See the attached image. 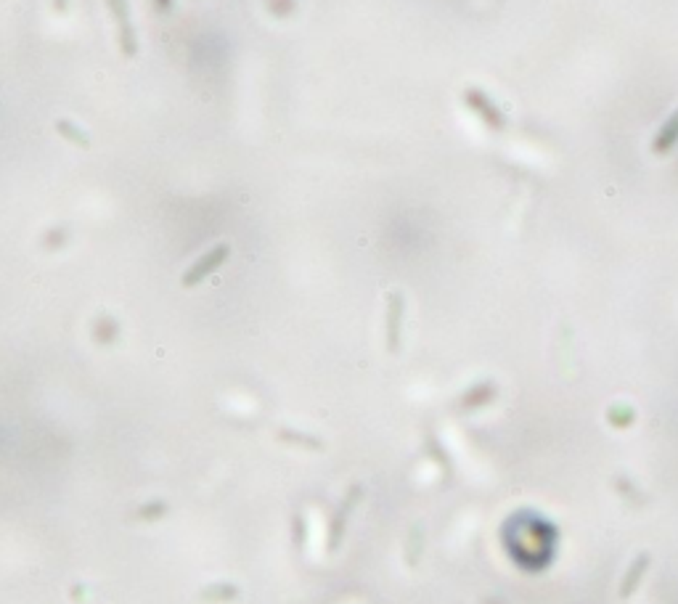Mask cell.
<instances>
[{
    "mask_svg": "<svg viewBox=\"0 0 678 604\" xmlns=\"http://www.w3.org/2000/svg\"><path fill=\"white\" fill-rule=\"evenodd\" d=\"M93 340L98 345H114L120 340V323L112 315H98L93 321Z\"/></svg>",
    "mask_w": 678,
    "mask_h": 604,
    "instance_id": "11",
    "label": "cell"
},
{
    "mask_svg": "<svg viewBox=\"0 0 678 604\" xmlns=\"http://www.w3.org/2000/svg\"><path fill=\"white\" fill-rule=\"evenodd\" d=\"M239 586L231 583V581H217V583H210L204 586L202 591H199V599L207 604H225V602H233V599H239Z\"/></svg>",
    "mask_w": 678,
    "mask_h": 604,
    "instance_id": "8",
    "label": "cell"
},
{
    "mask_svg": "<svg viewBox=\"0 0 678 604\" xmlns=\"http://www.w3.org/2000/svg\"><path fill=\"white\" fill-rule=\"evenodd\" d=\"M53 9L59 13H67V0H53Z\"/></svg>",
    "mask_w": 678,
    "mask_h": 604,
    "instance_id": "17",
    "label": "cell"
},
{
    "mask_svg": "<svg viewBox=\"0 0 678 604\" xmlns=\"http://www.w3.org/2000/svg\"><path fill=\"white\" fill-rule=\"evenodd\" d=\"M361 498H363V485L355 483L347 488V493L339 498V503L334 506V512H332V517H329V525H326V552L334 554L339 552V546H342L344 541V530H347V520H350V514L355 512V506L361 503Z\"/></svg>",
    "mask_w": 678,
    "mask_h": 604,
    "instance_id": "1",
    "label": "cell"
},
{
    "mask_svg": "<svg viewBox=\"0 0 678 604\" xmlns=\"http://www.w3.org/2000/svg\"><path fill=\"white\" fill-rule=\"evenodd\" d=\"M673 146H678V109L670 114L668 120H665V125L660 128V133L655 135L652 151H655V154H668Z\"/></svg>",
    "mask_w": 678,
    "mask_h": 604,
    "instance_id": "9",
    "label": "cell"
},
{
    "mask_svg": "<svg viewBox=\"0 0 678 604\" xmlns=\"http://www.w3.org/2000/svg\"><path fill=\"white\" fill-rule=\"evenodd\" d=\"M109 3V11L114 16V24H117V40H120V50L125 59H135L138 56V38H135V30L130 24V11H128V3L125 0H106Z\"/></svg>",
    "mask_w": 678,
    "mask_h": 604,
    "instance_id": "5",
    "label": "cell"
},
{
    "mask_svg": "<svg viewBox=\"0 0 678 604\" xmlns=\"http://www.w3.org/2000/svg\"><path fill=\"white\" fill-rule=\"evenodd\" d=\"M493 398H496V384L482 382V384H477V387H472V390L461 398V406H464V408H477V406L490 403Z\"/></svg>",
    "mask_w": 678,
    "mask_h": 604,
    "instance_id": "14",
    "label": "cell"
},
{
    "mask_svg": "<svg viewBox=\"0 0 678 604\" xmlns=\"http://www.w3.org/2000/svg\"><path fill=\"white\" fill-rule=\"evenodd\" d=\"M276 440L286 445H294V448H303V451H326V443L318 435L292 430V427H281V430L276 432Z\"/></svg>",
    "mask_w": 678,
    "mask_h": 604,
    "instance_id": "7",
    "label": "cell"
},
{
    "mask_svg": "<svg viewBox=\"0 0 678 604\" xmlns=\"http://www.w3.org/2000/svg\"><path fill=\"white\" fill-rule=\"evenodd\" d=\"M167 512H170V503L164 501V498H152V501L141 503V506L132 512V517H135L138 522H159V520L167 517Z\"/></svg>",
    "mask_w": 678,
    "mask_h": 604,
    "instance_id": "12",
    "label": "cell"
},
{
    "mask_svg": "<svg viewBox=\"0 0 678 604\" xmlns=\"http://www.w3.org/2000/svg\"><path fill=\"white\" fill-rule=\"evenodd\" d=\"M228 257H231V247H228V244H217V247H213L210 252H204L202 257L193 262L188 271L183 273V286L191 289V286H196V284H202L204 279H207L210 273L217 271Z\"/></svg>",
    "mask_w": 678,
    "mask_h": 604,
    "instance_id": "4",
    "label": "cell"
},
{
    "mask_svg": "<svg viewBox=\"0 0 678 604\" xmlns=\"http://www.w3.org/2000/svg\"><path fill=\"white\" fill-rule=\"evenodd\" d=\"M56 130H59L61 138H67L69 143L80 146V149H91V135L82 130L80 125H74L69 120H56Z\"/></svg>",
    "mask_w": 678,
    "mask_h": 604,
    "instance_id": "13",
    "label": "cell"
},
{
    "mask_svg": "<svg viewBox=\"0 0 678 604\" xmlns=\"http://www.w3.org/2000/svg\"><path fill=\"white\" fill-rule=\"evenodd\" d=\"M464 104L475 111L477 117L482 120V125H487L490 130H496V133L507 130V114L498 109V104L490 99L485 91H480V88H466Z\"/></svg>",
    "mask_w": 678,
    "mask_h": 604,
    "instance_id": "2",
    "label": "cell"
},
{
    "mask_svg": "<svg viewBox=\"0 0 678 604\" xmlns=\"http://www.w3.org/2000/svg\"><path fill=\"white\" fill-rule=\"evenodd\" d=\"M67 242H69V228H64V225H59V228H51V231L43 236L45 250H61V247H64Z\"/></svg>",
    "mask_w": 678,
    "mask_h": 604,
    "instance_id": "16",
    "label": "cell"
},
{
    "mask_svg": "<svg viewBox=\"0 0 678 604\" xmlns=\"http://www.w3.org/2000/svg\"><path fill=\"white\" fill-rule=\"evenodd\" d=\"M307 535H310V527H307V520H305L303 512H294L292 517V541H294V549L297 552H303L305 544H307Z\"/></svg>",
    "mask_w": 678,
    "mask_h": 604,
    "instance_id": "15",
    "label": "cell"
},
{
    "mask_svg": "<svg viewBox=\"0 0 678 604\" xmlns=\"http://www.w3.org/2000/svg\"><path fill=\"white\" fill-rule=\"evenodd\" d=\"M403 315H405V297L403 292L387 294V318H385V340L387 352L397 355L403 347Z\"/></svg>",
    "mask_w": 678,
    "mask_h": 604,
    "instance_id": "3",
    "label": "cell"
},
{
    "mask_svg": "<svg viewBox=\"0 0 678 604\" xmlns=\"http://www.w3.org/2000/svg\"><path fill=\"white\" fill-rule=\"evenodd\" d=\"M422 552H424V525L416 522L411 525L408 541H405V562H408V567H416V564H419Z\"/></svg>",
    "mask_w": 678,
    "mask_h": 604,
    "instance_id": "10",
    "label": "cell"
},
{
    "mask_svg": "<svg viewBox=\"0 0 678 604\" xmlns=\"http://www.w3.org/2000/svg\"><path fill=\"white\" fill-rule=\"evenodd\" d=\"M649 562H652L649 552L636 554V559L631 562L628 573L623 575V583H620V599H631V596L636 594V588L641 586V581H644V573L649 570Z\"/></svg>",
    "mask_w": 678,
    "mask_h": 604,
    "instance_id": "6",
    "label": "cell"
}]
</instances>
